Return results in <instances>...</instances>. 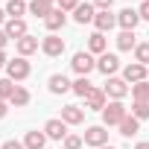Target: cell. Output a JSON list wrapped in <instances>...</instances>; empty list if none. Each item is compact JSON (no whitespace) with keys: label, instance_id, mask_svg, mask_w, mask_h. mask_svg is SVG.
Wrapping results in <instances>:
<instances>
[{"label":"cell","instance_id":"28","mask_svg":"<svg viewBox=\"0 0 149 149\" xmlns=\"http://www.w3.org/2000/svg\"><path fill=\"white\" fill-rule=\"evenodd\" d=\"M15 88H18V85H15V82H12L9 76H6V79H0V100H12Z\"/></svg>","mask_w":149,"mask_h":149},{"label":"cell","instance_id":"10","mask_svg":"<svg viewBox=\"0 0 149 149\" xmlns=\"http://www.w3.org/2000/svg\"><path fill=\"white\" fill-rule=\"evenodd\" d=\"M114 24H117V15H111V9H100L94 18L97 32H108V29H114Z\"/></svg>","mask_w":149,"mask_h":149},{"label":"cell","instance_id":"38","mask_svg":"<svg viewBox=\"0 0 149 149\" xmlns=\"http://www.w3.org/2000/svg\"><path fill=\"white\" fill-rule=\"evenodd\" d=\"M6 64H9V58H6V53H3V50H0V67H6Z\"/></svg>","mask_w":149,"mask_h":149},{"label":"cell","instance_id":"33","mask_svg":"<svg viewBox=\"0 0 149 149\" xmlns=\"http://www.w3.org/2000/svg\"><path fill=\"white\" fill-rule=\"evenodd\" d=\"M137 15H140V21H149V0H143V3H140Z\"/></svg>","mask_w":149,"mask_h":149},{"label":"cell","instance_id":"34","mask_svg":"<svg viewBox=\"0 0 149 149\" xmlns=\"http://www.w3.org/2000/svg\"><path fill=\"white\" fill-rule=\"evenodd\" d=\"M0 149H26V146H24V143H18V140H6Z\"/></svg>","mask_w":149,"mask_h":149},{"label":"cell","instance_id":"22","mask_svg":"<svg viewBox=\"0 0 149 149\" xmlns=\"http://www.w3.org/2000/svg\"><path fill=\"white\" fill-rule=\"evenodd\" d=\"M134 47H137V41H134V32L123 29V32L117 35V50H134Z\"/></svg>","mask_w":149,"mask_h":149},{"label":"cell","instance_id":"41","mask_svg":"<svg viewBox=\"0 0 149 149\" xmlns=\"http://www.w3.org/2000/svg\"><path fill=\"white\" fill-rule=\"evenodd\" d=\"M3 15H6V12H3V9H0V24H3Z\"/></svg>","mask_w":149,"mask_h":149},{"label":"cell","instance_id":"25","mask_svg":"<svg viewBox=\"0 0 149 149\" xmlns=\"http://www.w3.org/2000/svg\"><path fill=\"white\" fill-rule=\"evenodd\" d=\"M29 12H32L35 18H47V15L53 12V6L44 3V0H32V3H29Z\"/></svg>","mask_w":149,"mask_h":149},{"label":"cell","instance_id":"19","mask_svg":"<svg viewBox=\"0 0 149 149\" xmlns=\"http://www.w3.org/2000/svg\"><path fill=\"white\" fill-rule=\"evenodd\" d=\"M35 50H38V38H35V35H24V38L18 41V53H21L24 58H26V56H32Z\"/></svg>","mask_w":149,"mask_h":149},{"label":"cell","instance_id":"6","mask_svg":"<svg viewBox=\"0 0 149 149\" xmlns=\"http://www.w3.org/2000/svg\"><path fill=\"white\" fill-rule=\"evenodd\" d=\"M117 67H120V58H117L114 53H102V56L97 58V70L102 73L105 79H108V76H114V73H117Z\"/></svg>","mask_w":149,"mask_h":149},{"label":"cell","instance_id":"11","mask_svg":"<svg viewBox=\"0 0 149 149\" xmlns=\"http://www.w3.org/2000/svg\"><path fill=\"white\" fill-rule=\"evenodd\" d=\"M3 32H6L9 38H15V41H21L24 35H29V32H26L24 18H9V21H6V26H3Z\"/></svg>","mask_w":149,"mask_h":149},{"label":"cell","instance_id":"27","mask_svg":"<svg viewBox=\"0 0 149 149\" xmlns=\"http://www.w3.org/2000/svg\"><path fill=\"white\" fill-rule=\"evenodd\" d=\"M24 12H26V3H24V0H9V3H6V15L21 18Z\"/></svg>","mask_w":149,"mask_h":149},{"label":"cell","instance_id":"21","mask_svg":"<svg viewBox=\"0 0 149 149\" xmlns=\"http://www.w3.org/2000/svg\"><path fill=\"white\" fill-rule=\"evenodd\" d=\"M137 132H140V120L129 114V117L120 123V134H123V137H132V134H137Z\"/></svg>","mask_w":149,"mask_h":149},{"label":"cell","instance_id":"32","mask_svg":"<svg viewBox=\"0 0 149 149\" xmlns=\"http://www.w3.org/2000/svg\"><path fill=\"white\" fill-rule=\"evenodd\" d=\"M76 6H79V0H58L61 12H76Z\"/></svg>","mask_w":149,"mask_h":149},{"label":"cell","instance_id":"2","mask_svg":"<svg viewBox=\"0 0 149 149\" xmlns=\"http://www.w3.org/2000/svg\"><path fill=\"white\" fill-rule=\"evenodd\" d=\"M32 73V67H29V61L24 58V56H18V58H9V64H6V76L12 79V82H24L26 76Z\"/></svg>","mask_w":149,"mask_h":149},{"label":"cell","instance_id":"20","mask_svg":"<svg viewBox=\"0 0 149 149\" xmlns=\"http://www.w3.org/2000/svg\"><path fill=\"white\" fill-rule=\"evenodd\" d=\"M44 143H47V134L44 132H26V137H24V146L26 149H44Z\"/></svg>","mask_w":149,"mask_h":149},{"label":"cell","instance_id":"12","mask_svg":"<svg viewBox=\"0 0 149 149\" xmlns=\"http://www.w3.org/2000/svg\"><path fill=\"white\" fill-rule=\"evenodd\" d=\"M61 120H64L67 126H79V123H85V111H82L79 105H64V108H61Z\"/></svg>","mask_w":149,"mask_h":149},{"label":"cell","instance_id":"17","mask_svg":"<svg viewBox=\"0 0 149 149\" xmlns=\"http://www.w3.org/2000/svg\"><path fill=\"white\" fill-rule=\"evenodd\" d=\"M64 24H67V15H64L61 9H53V12H50V15L44 18V26H47L50 32H56V29H61Z\"/></svg>","mask_w":149,"mask_h":149},{"label":"cell","instance_id":"5","mask_svg":"<svg viewBox=\"0 0 149 149\" xmlns=\"http://www.w3.org/2000/svg\"><path fill=\"white\" fill-rule=\"evenodd\" d=\"M88 146H97V149H102V146H108V132H105V126H91V129H85V137H82Z\"/></svg>","mask_w":149,"mask_h":149},{"label":"cell","instance_id":"31","mask_svg":"<svg viewBox=\"0 0 149 149\" xmlns=\"http://www.w3.org/2000/svg\"><path fill=\"white\" fill-rule=\"evenodd\" d=\"M82 143H85V140L76 137V134H67V137H64V149H82Z\"/></svg>","mask_w":149,"mask_h":149},{"label":"cell","instance_id":"14","mask_svg":"<svg viewBox=\"0 0 149 149\" xmlns=\"http://www.w3.org/2000/svg\"><path fill=\"white\" fill-rule=\"evenodd\" d=\"M117 24H120L123 29H129V32H134V26L140 24V15H137V9H123V12L117 15Z\"/></svg>","mask_w":149,"mask_h":149},{"label":"cell","instance_id":"3","mask_svg":"<svg viewBox=\"0 0 149 149\" xmlns=\"http://www.w3.org/2000/svg\"><path fill=\"white\" fill-rule=\"evenodd\" d=\"M102 91H105V97H111V100H123L132 88H129V82H126V79L108 76V79H105V85H102Z\"/></svg>","mask_w":149,"mask_h":149},{"label":"cell","instance_id":"40","mask_svg":"<svg viewBox=\"0 0 149 149\" xmlns=\"http://www.w3.org/2000/svg\"><path fill=\"white\" fill-rule=\"evenodd\" d=\"M44 3H50V6H53V3H58V0H44Z\"/></svg>","mask_w":149,"mask_h":149},{"label":"cell","instance_id":"39","mask_svg":"<svg viewBox=\"0 0 149 149\" xmlns=\"http://www.w3.org/2000/svg\"><path fill=\"white\" fill-rule=\"evenodd\" d=\"M134 149H149V143H137V146H134Z\"/></svg>","mask_w":149,"mask_h":149},{"label":"cell","instance_id":"9","mask_svg":"<svg viewBox=\"0 0 149 149\" xmlns=\"http://www.w3.org/2000/svg\"><path fill=\"white\" fill-rule=\"evenodd\" d=\"M41 50H44V56H50V58H56V56H61L64 53V41L58 38V35H47L44 41H41Z\"/></svg>","mask_w":149,"mask_h":149},{"label":"cell","instance_id":"30","mask_svg":"<svg viewBox=\"0 0 149 149\" xmlns=\"http://www.w3.org/2000/svg\"><path fill=\"white\" fill-rule=\"evenodd\" d=\"M132 117L149 120V102H134V105H132Z\"/></svg>","mask_w":149,"mask_h":149},{"label":"cell","instance_id":"13","mask_svg":"<svg viewBox=\"0 0 149 149\" xmlns=\"http://www.w3.org/2000/svg\"><path fill=\"white\" fill-rule=\"evenodd\" d=\"M47 85H50V91H53V94H67V91H73V82L64 76V73H53Z\"/></svg>","mask_w":149,"mask_h":149},{"label":"cell","instance_id":"42","mask_svg":"<svg viewBox=\"0 0 149 149\" xmlns=\"http://www.w3.org/2000/svg\"><path fill=\"white\" fill-rule=\"evenodd\" d=\"M102 149H117V146H102Z\"/></svg>","mask_w":149,"mask_h":149},{"label":"cell","instance_id":"7","mask_svg":"<svg viewBox=\"0 0 149 149\" xmlns=\"http://www.w3.org/2000/svg\"><path fill=\"white\" fill-rule=\"evenodd\" d=\"M44 134H47L50 140H64V137H67V123L53 117V120H47V123H44Z\"/></svg>","mask_w":149,"mask_h":149},{"label":"cell","instance_id":"35","mask_svg":"<svg viewBox=\"0 0 149 149\" xmlns=\"http://www.w3.org/2000/svg\"><path fill=\"white\" fill-rule=\"evenodd\" d=\"M111 3L114 0H94V6H100V9H111Z\"/></svg>","mask_w":149,"mask_h":149},{"label":"cell","instance_id":"16","mask_svg":"<svg viewBox=\"0 0 149 149\" xmlns=\"http://www.w3.org/2000/svg\"><path fill=\"white\" fill-rule=\"evenodd\" d=\"M94 18H97L94 3H79V6H76V12H73V21H76V24H91Z\"/></svg>","mask_w":149,"mask_h":149},{"label":"cell","instance_id":"1","mask_svg":"<svg viewBox=\"0 0 149 149\" xmlns=\"http://www.w3.org/2000/svg\"><path fill=\"white\" fill-rule=\"evenodd\" d=\"M126 117H129V111H126V105H123L120 100H114V102H108V105L102 108V123H105V126H120Z\"/></svg>","mask_w":149,"mask_h":149},{"label":"cell","instance_id":"37","mask_svg":"<svg viewBox=\"0 0 149 149\" xmlns=\"http://www.w3.org/2000/svg\"><path fill=\"white\" fill-rule=\"evenodd\" d=\"M6 117V100H0V120Z\"/></svg>","mask_w":149,"mask_h":149},{"label":"cell","instance_id":"8","mask_svg":"<svg viewBox=\"0 0 149 149\" xmlns=\"http://www.w3.org/2000/svg\"><path fill=\"white\" fill-rule=\"evenodd\" d=\"M146 64H137V61H132V64H126V70H123V79L126 82H132V85H137V82H146Z\"/></svg>","mask_w":149,"mask_h":149},{"label":"cell","instance_id":"24","mask_svg":"<svg viewBox=\"0 0 149 149\" xmlns=\"http://www.w3.org/2000/svg\"><path fill=\"white\" fill-rule=\"evenodd\" d=\"M132 97H134V102H149V82L132 85Z\"/></svg>","mask_w":149,"mask_h":149},{"label":"cell","instance_id":"29","mask_svg":"<svg viewBox=\"0 0 149 149\" xmlns=\"http://www.w3.org/2000/svg\"><path fill=\"white\" fill-rule=\"evenodd\" d=\"M134 61L149 67V44H137V47H134Z\"/></svg>","mask_w":149,"mask_h":149},{"label":"cell","instance_id":"18","mask_svg":"<svg viewBox=\"0 0 149 149\" xmlns=\"http://www.w3.org/2000/svg\"><path fill=\"white\" fill-rule=\"evenodd\" d=\"M105 44H108L105 35H102V32H94V35L88 38V53H91V56H94V53L102 56V53H105Z\"/></svg>","mask_w":149,"mask_h":149},{"label":"cell","instance_id":"4","mask_svg":"<svg viewBox=\"0 0 149 149\" xmlns=\"http://www.w3.org/2000/svg\"><path fill=\"white\" fill-rule=\"evenodd\" d=\"M70 67L76 70L79 76H88L91 70H97V61H94V56H91V53H85V50H82V53H76V56H73Z\"/></svg>","mask_w":149,"mask_h":149},{"label":"cell","instance_id":"26","mask_svg":"<svg viewBox=\"0 0 149 149\" xmlns=\"http://www.w3.org/2000/svg\"><path fill=\"white\" fill-rule=\"evenodd\" d=\"M91 91H94V85L88 82V76H79L76 82H73V94H79V97H88Z\"/></svg>","mask_w":149,"mask_h":149},{"label":"cell","instance_id":"36","mask_svg":"<svg viewBox=\"0 0 149 149\" xmlns=\"http://www.w3.org/2000/svg\"><path fill=\"white\" fill-rule=\"evenodd\" d=\"M6 41H9V35H6L3 29H0V50H3V47H6Z\"/></svg>","mask_w":149,"mask_h":149},{"label":"cell","instance_id":"23","mask_svg":"<svg viewBox=\"0 0 149 149\" xmlns=\"http://www.w3.org/2000/svg\"><path fill=\"white\" fill-rule=\"evenodd\" d=\"M9 102H12V105H15V108H24V105H29V91H26V88H21V85H18V88H15V94H12V100H9Z\"/></svg>","mask_w":149,"mask_h":149},{"label":"cell","instance_id":"15","mask_svg":"<svg viewBox=\"0 0 149 149\" xmlns=\"http://www.w3.org/2000/svg\"><path fill=\"white\" fill-rule=\"evenodd\" d=\"M105 100H108V97H105V91H102V88H94V91L85 97V105H88L91 111H102V108L108 105Z\"/></svg>","mask_w":149,"mask_h":149}]
</instances>
